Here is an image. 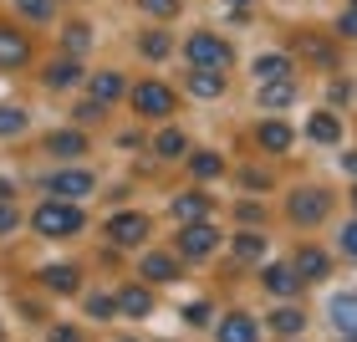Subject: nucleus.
<instances>
[{"label":"nucleus","mask_w":357,"mask_h":342,"mask_svg":"<svg viewBox=\"0 0 357 342\" xmlns=\"http://www.w3.org/2000/svg\"><path fill=\"white\" fill-rule=\"evenodd\" d=\"M31 225H36L41 235L61 240V235H77V230H82V209H77L72 200H52V205H36Z\"/></svg>","instance_id":"obj_1"},{"label":"nucleus","mask_w":357,"mask_h":342,"mask_svg":"<svg viewBox=\"0 0 357 342\" xmlns=\"http://www.w3.org/2000/svg\"><path fill=\"white\" fill-rule=\"evenodd\" d=\"M184 57H189V67H215V72H225V67H230V41H220L215 31H199V36H189Z\"/></svg>","instance_id":"obj_2"},{"label":"nucleus","mask_w":357,"mask_h":342,"mask_svg":"<svg viewBox=\"0 0 357 342\" xmlns=\"http://www.w3.org/2000/svg\"><path fill=\"white\" fill-rule=\"evenodd\" d=\"M128 97H133V107L143 112V118H169V112H174V92L164 82H138Z\"/></svg>","instance_id":"obj_3"},{"label":"nucleus","mask_w":357,"mask_h":342,"mask_svg":"<svg viewBox=\"0 0 357 342\" xmlns=\"http://www.w3.org/2000/svg\"><path fill=\"white\" fill-rule=\"evenodd\" d=\"M215 246H220V230H215V225H204V220H194V225L178 230V255H189V260H204Z\"/></svg>","instance_id":"obj_4"},{"label":"nucleus","mask_w":357,"mask_h":342,"mask_svg":"<svg viewBox=\"0 0 357 342\" xmlns=\"http://www.w3.org/2000/svg\"><path fill=\"white\" fill-rule=\"evenodd\" d=\"M107 240L112 246H143V240H149V220L143 215H112L107 220Z\"/></svg>","instance_id":"obj_5"},{"label":"nucleus","mask_w":357,"mask_h":342,"mask_svg":"<svg viewBox=\"0 0 357 342\" xmlns=\"http://www.w3.org/2000/svg\"><path fill=\"white\" fill-rule=\"evenodd\" d=\"M321 215H327V194L321 189H296L291 194V220L296 225H317Z\"/></svg>","instance_id":"obj_6"},{"label":"nucleus","mask_w":357,"mask_h":342,"mask_svg":"<svg viewBox=\"0 0 357 342\" xmlns=\"http://www.w3.org/2000/svg\"><path fill=\"white\" fill-rule=\"evenodd\" d=\"M52 194L56 200H82V194H92V174L87 169H56L52 174Z\"/></svg>","instance_id":"obj_7"},{"label":"nucleus","mask_w":357,"mask_h":342,"mask_svg":"<svg viewBox=\"0 0 357 342\" xmlns=\"http://www.w3.org/2000/svg\"><path fill=\"white\" fill-rule=\"evenodd\" d=\"M261 281H266L271 297H296V291H301V276H296V266H286V260H271Z\"/></svg>","instance_id":"obj_8"},{"label":"nucleus","mask_w":357,"mask_h":342,"mask_svg":"<svg viewBox=\"0 0 357 342\" xmlns=\"http://www.w3.org/2000/svg\"><path fill=\"white\" fill-rule=\"evenodd\" d=\"M26 57H31V41L21 31L0 26V67H26Z\"/></svg>","instance_id":"obj_9"},{"label":"nucleus","mask_w":357,"mask_h":342,"mask_svg":"<svg viewBox=\"0 0 357 342\" xmlns=\"http://www.w3.org/2000/svg\"><path fill=\"white\" fill-rule=\"evenodd\" d=\"M215 337H220V342H255V337H261V327H255L245 312H235V317H225V322H220V332H215Z\"/></svg>","instance_id":"obj_10"},{"label":"nucleus","mask_w":357,"mask_h":342,"mask_svg":"<svg viewBox=\"0 0 357 342\" xmlns=\"http://www.w3.org/2000/svg\"><path fill=\"white\" fill-rule=\"evenodd\" d=\"M189 92H194V97H220V92H225V72L194 67V72H189Z\"/></svg>","instance_id":"obj_11"},{"label":"nucleus","mask_w":357,"mask_h":342,"mask_svg":"<svg viewBox=\"0 0 357 342\" xmlns=\"http://www.w3.org/2000/svg\"><path fill=\"white\" fill-rule=\"evenodd\" d=\"M291 266H296V276H301V281H321V276H327V266H332V260L327 255H321L317 246H306L296 260H291Z\"/></svg>","instance_id":"obj_12"},{"label":"nucleus","mask_w":357,"mask_h":342,"mask_svg":"<svg viewBox=\"0 0 357 342\" xmlns=\"http://www.w3.org/2000/svg\"><path fill=\"white\" fill-rule=\"evenodd\" d=\"M306 133H312L317 143H337V138H342V123H337V112H312Z\"/></svg>","instance_id":"obj_13"},{"label":"nucleus","mask_w":357,"mask_h":342,"mask_svg":"<svg viewBox=\"0 0 357 342\" xmlns=\"http://www.w3.org/2000/svg\"><path fill=\"white\" fill-rule=\"evenodd\" d=\"M149 306H153L149 286H123V297H118V312H128V317H149Z\"/></svg>","instance_id":"obj_14"},{"label":"nucleus","mask_w":357,"mask_h":342,"mask_svg":"<svg viewBox=\"0 0 357 342\" xmlns=\"http://www.w3.org/2000/svg\"><path fill=\"white\" fill-rule=\"evenodd\" d=\"M123 92H128V87H123V77H118V72H97V77H92V97H97L102 107H107V103H118Z\"/></svg>","instance_id":"obj_15"},{"label":"nucleus","mask_w":357,"mask_h":342,"mask_svg":"<svg viewBox=\"0 0 357 342\" xmlns=\"http://www.w3.org/2000/svg\"><path fill=\"white\" fill-rule=\"evenodd\" d=\"M255 77H261V82H286V77H291V57H281V52L261 57V61H255Z\"/></svg>","instance_id":"obj_16"},{"label":"nucleus","mask_w":357,"mask_h":342,"mask_svg":"<svg viewBox=\"0 0 357 342\" xmlns=\"http://www.w3.org/2000/svg\"><path fill=\"white\" fill-rule=\"evenodd\" d=\"M46 149H52L56 158H82L87 154V138L82 133H52V138H46Z\"/></svg>","instance_id":"obj_17"},{"label":"nucleus","mask_w":357,"mask_h":342,"mask_svg":"<svg viewBox=\"0 0 357 342\" xmlns=\"http://www.w3.org/2000/svg\"><path fill=\"white\" fill-rule=\"evenodd\" d=\"M36 281H41V286H52V291H77V281H82V276H77L72 266H41Z\"/></svg>","instance_id":"obj_18"},{"label":"nucleus","mask_w":357,"mask_h":342,"mask_svg":"<svg viewBox=\"0 0 357 342\" xmlns=\"http://www.w3.org/2000/svg\"><path fill=\"white\" fill-rule=\"evenodd\" d=\"M77 77H82V67H77V57H61L46 67V87H72Z\"/></svg>","instance_id":"obj_19"},{"label":"nucleus","mask_w":357,"mask_h":342,"mask_svg":"<svg viewBox=\"0 0 357 342\" xmlns=\"http://www.w3.org/2000/svg\"><path fill=\"white\" fill-rule=\"evenodd\" d=\"M332 322H337V332L357 337V297H332Z\"/></svg>","instance_id":"obj_20"},{"label":"nucleus","mask_w":357,"mask_h":342,"mask_svg":"<svg viewBox=\"0 0 357 342\" xmlns=\"http://www.w3.org/2000/svg\"><path fill=\"white\" fill-rule=\"evenodd\" d=\"M174 215L184 220V225H194V220L209 215V200H204V194H178V200H174Z\"/></svg>","instance_id":"obj_21"},{"label":"nucleus","mask_w":357,"mask_h":342,"mask_svg":"<svg viewBox=\"0 0 357 342\" xmlns=\"http://www.w3.org/2000/svg\"><path fill=\"white\" fill-rule=\"evenodd\" d=\"M174 255H164V251H149L143 255V276H149V281H174Z\"/></svg>","instance_id":"obj_22"},{"label":"nucleus","mask_w":357,"mask_h":342,"mask_svg":"<svg viewBox=\"0 0 357 342\" xmlns=\"http://www.w3.org/2000/svg\"><path fill=\"white\" fill-rule=\"evenodd\" d=\"M306 327V317L296 312V306H281V312H271V332H281V337H296Z\"/></svg>","instance_id":"obj_23"},{"label":"nucleus","mask_w":357,"mask_h":342,"mask_svg":"<svg viewBox=\"0 0 357 342\" xmlns=\"http://www.w3.org/2000/svg\"><path fill=\"white\" fill-rule=\"evenodd\" d=\"M261 143H266L271 154H286V149H291V128H286V123H275V118L261 123Z\"/></svg>","instance_id":"obj_24"},{"label":"nucleus","mask_w":357,"mask_h":342,"mask_svg":"<svg viewBox=\"0 0 357 342\" xmlns=\"http://www.w3.org/2000/svg\"><path fill=\"white\" fill-rule=\"evenodd\" d=\"M296 103V87L291 82H266L261 87V107H291Z\"/></svg>","instance_id":"obj_25"},{"label":"nucleus","mask_w":357,"mask_h":342,"mask_svg":"<svg viewBox=\"0 0 357 342\" xmlns=\"http://www.w3.org/2000/svg\"><path fill=\"white\" fill-rule=\"evenodd\" d=\"M189 169L199 174V179H220L225 158H220V154H209V149H199V154H189Z\"/></svg>","instance_id":"obj_26"},{"label":"nucleus","mask_w":357,"mask_h":342,"mask_svg":"<svg viewBox=\"0 0 357 342\" xmlns=\"http://www.w3.org/2000/svg\"><path fill=\"white\" fill-rule=\"evenodd\" d=\"M158 154L164 158H184L189 154V143H184V133H178V128H164V133H158V143H153Z\"/></svg>","instance_id":"obj_27"},{"label":"nucleus","mask_w":357,"mask_h":342,"mask_svg":"<svg viewBox=\"0 0 357 342\" xmlns=\"http://www.w3.org/2000/svg\"><path fill=\"white\" fill-rule=\"evenodd\" d=\"M235 255H240V260H261V255H266V240L255 235V230H245V235H235Z\"/></svg>","instance_id":"obj_28"},{"label":"nucleus","mask_w":357,"mask_h":342,"mask_svg":"<svg viewBox=\"0 0 357 342\" xmlns=\"http://www.w3.org/2000/svg\"><path fill=\"white\" fill-rule=\"evenodd\" d=\"M21 128H26V107H0V138H15V133H21Z\"/></svg>","instance_id":"obj_29"},{"label":"nucleus","mask_w":357,"mask_h":342,"mask_svg":"<svg viewBox=\"0 0 357 342\" xmlns=\"http://www.w3.org/2000/svg\"><path fill=\"white\" fill-rule=\"evenodd\" d=\"M138 52H143V57H153V61H164V57L174 52V46H169V36H164V31H149V36L138 41Z\"/></svg>","instance_id":"obj_30"},{"label":"nucleus","mask_w":357,"mask_h":342,"mask_svg":"<svg viewBox=\"0 0 357 342\" xmlns=\"http://www.w3.org/2000/svg\"><path fill=\"white\" fill-rule=\"evenodd\" d=\"M87 46H92V31H87V26H67V52H72V57H82Z\"/></svg>","instance_id":"obj_31"},{"label":"nucleus","mask_w":357,"mask_h":342,"mask_svg":"<svg viewBox=\"0 0 357 342\" xmlns=\"http://www.w3.org/2000/svg\"><path fill=\"white\" fill-rule=\"evenodd\" d=\"M15 6H21L31 21H52V0H15Z\"/></svg>","instance_id":"obj_32"},{"label":"nucleus","mask_w":357,"mask_h":342,"mask_svg":"<svg viewBox=\"0 0 357 342\" xmlns=\"http://www.w3.org/2000/svg\"><path fill=\"white\" fill-rule=\"evenodd\" d=\"M337 246H342V255H347V260H357V220H347V225H342V240H337Z\"/></svg>","instance_id":"obj_33"},{"label":"nucleus","mask_w":357,"mask_h":342,"mask_svg":"<svg viewBox=\"0 0 357 342\" xmlns=\"http://www.w3.org/2000/svg\"><path fill=\"white\" fill-rule=\"evenodd\" d=\"M15 225H21V209H15V205H6V200H0V235H10V230H15Z\"/></svg>","instance_id":"obj_34"},{"label":"nucleus","mask_w":357,"mask_h":342,"mask_svg":"<svg viewBox=\"0 0 357 342\" xmlns=\"http://www.w3.org/2000/svg\"><path fill=\"white\" fill-rule=\"evenodd\" d=\"M337 36H357V6H347L337 15Z\"/></svg>","instance_id":"obj_35"},{"label":"nucleus","mask_w":357,"mask_h":342,"mask_svg":"<svg viewBox=\"0 0 357 342\" xmlns=\"http://www.w3.org/2000/svg\"><path fill=\"white\" fill-rule=\"evenodd\" d=\"M87 312H92V317H112V312H118V302H112V297H92Z\"/></svg>","instance_id":"obj_36"},{"label":"nucleus","mask_w":357,"mask_h":342,"mask_svg":"<svg viewBox=\"0 0 357 342\" xmlns=\"http://www.w3.org/2000/svg\"><path fill=\"white\" fill-rule=\"evenodd\" d=\"M240 220H245V225H261L266 209H261V205H240Z\"/></svg>","instance_id":"obj_37"},{"label":"nucleus","mask_w":357,"mask_h":342,"mask_svg":"<svg viewBox=\"0 0 357 342\" xmlns=\"http://www.w3.org/2000/svg\"><path fill=\"white\" fill-rule=\"evenodd\" d=\"M143 10H153V15H174V0H143Z\"/></svg>","instance_id":"obj_38"},{"label":"nucleus","mask_w":357,"mask_h":342,"mask_svg":"<svg viewBox=\"0 0 357 342\" xmlns=\"http://www.w3.org/2000/svg\"><path fill=\"white\" fill-rule=\"evenodd\" d=\"M184 317H189V322H209V306L194 302V306H184Z\"/></svg>","instance_id":"obj_39"},{"label":"nucleus","mask_w":357,"mask_h":342,"mask_svg":"<svg viewBox=\"0 0 357 342\" xmlns=\"http://www.w3.org/2000/svg\"><path fill=\"white\" fill-rule=\"evenodd\" d=\"M332 103H352V87L347 82H332Z\"/></svg>","instance_id":"obj_40"},{"label":"nucleus","mask_w":357,"mask_h":342,"mask_svg":"<svg viewBox=\"0 0 357 342\" xmlns=\"http://www.w3.org/2000/svg\"><path fill=\"white\" fill-rule=\"evenodd\" d=\"M342 169H347V179H357V149H352V154H342Z\"/></svg>","instance_id":"obj_41"},{"label":"nucleus","mask_w":357,"mask_h":342,"mask_svg":"<svg viewBox=\"0 0 357 342\" xmlns=\"http://www.w3.org/2000/svg\"><path fill=\"white\" fill-rule=\"evenodd\" d=\"M225 6H235V10H245V6H250V0H225Z\"/></svg>","instance_id":"obj_42"},{"label":"nucleus","mask_w":357,"mask_h":342,"mask_svg":"<svg viewBox=\"0 0 357 342\" xmlns=\"http://www.w3.org/2000/svg\"><path fill=\"white\" fill-rule=\"evenodd\" d=\"M352 205H357V189H352Z\"/></svg>","instance_id":"obj_43"},{"label":"nucleus","mask_w":357,"mask_h":342,"mask_svg":"<svg viewBox=\"0 0 357 342\" xmlns=\"http://www.w3.org/2000/svg\"><path fill=\"white\" fill-rule=\"evenodd\" d=\"M123 342H133V337H123Z\"/></svg>","instance_id":"obj_44"},{"label":"nucleus","mask_w":357,"mask_h":342,"mask_svg":"<svg viewBox=\"0 0 357 342\" xmlns=\"http://www.w3.org/2000/svg\"><path fill=\"white\" fill-rule=\"evenodd\" d=\"M352 6H357V0H352Z\"/></svg>","instance_id":"obj_45"}]
</instances>
